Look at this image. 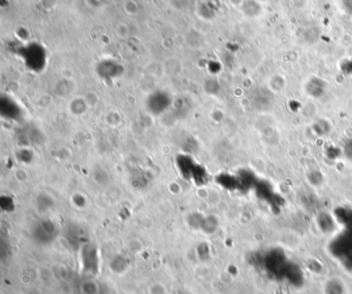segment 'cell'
Segmentation results:
<instances>
[{"label": "cell", "instance_id": "obj_1", "mask_svg": "<svg viewBox=\"0 0 352 294\" xmlns=\"http://www.w3.org/2000/svg\"><path fill=\"white\" fill-rule=\"evenodd\" d=\"M177 166L181 175L193 183L199 184L203 179V176H206L204 174L197 173V171L202 172L201 168L198 166L197 163L194 162V160L190 158L188 155H181L177 162Z\"/></svg>", "mask_w": 352, "mask_h": 294}]
</instances>
